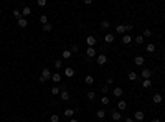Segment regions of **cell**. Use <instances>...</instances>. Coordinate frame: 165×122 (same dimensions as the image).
<instances>
[{
  "label": "cell",
  "mask_w": 165,
  "mask_h": 122,
  "mask_svg": "<svg viewBox=\"0 0 165 122\" xmlns=\"http://www.w3.org/2000/svg\"><path fill=\"white\" fill-rule=\"evenodd\" d=\"M30 15H32V8H30L28 5H25L23 10H21V17H23V18H26V17H30Z\"/></svg>",
  "instance_id": "8992f818"
},
{
  "label": "cell",
  "mask_w": 165,
  "mask_h": 122,
  "mask_svg": "<svg viewBox=\"0 0 165 122\" xmlns=\"http://www.w3.org/2000/svg\"><path fill=\"white\" fill-rule=\"evenodd\" d=\"M127 78L131 79V81H137V79H139V76H137V73H135V71H131V73L127 74Z\"/></svg>",
  "instance_id": "ffe728a7"
},
{
  "label": "cell",
  "mask_w": 165,
  "mask_h": 122,
  "mask_svg": "<svg viewBox=\"0 0 165 122\" xmlns=\"http://www.w3.org/2000/svg\"><path fill=\"white\" fill-rule=\"evenodd\" d=\"M109 26H111V25H109L107 20H102V21H101V28H102V30H107Z\"/></svg>",
  "instance_id": "f546056e"
},
{
  "label": "cell",
  "mask_w": 165,
  "mask_h": 122,
  "mask_svg": "<svg viewBox=\"0 0 165 122\" xmlns=\"http://www.w3.org/2000/svg\"><path fill=\"white\" fill-rule=\"evenodd\" d=\"M84 83H86L88 86H91V84H94V78H92L91 74H88L86 78H84Z\"/></svg>",
  "instance_id": "ac0fdd59"
},
{
  "label": "cell",
  "mask_w": 165,
  "mask_h": 122,
  "mask_svg": "<svg viewBox=\"0 0 165 122\" xmlns=\"http://www.w3.org/2000/svg\"><path fill=\"white\" fill-rule=\"evenodd\" d=\"M117 109H119V112H122V111L127 109V102L124 101V99H121V101L117 102Z\"/></svg>",
  "instance_id": "52a82bcc"
},
{
  "label": "cell",
  "mask_w": 165,
  "mask_h": 122,
  "mask_svg": "<svg viewBox=\"0 0 165 122\" xmlns=\"http://www.w3.org/2000/svg\"><path fill=\"white\" fill-rule=\"evenodd\" d=\"M152 122H160V120L159 119H152Z\"/></svg>",
  "instance_id": "ee69618b"
},
{
  "label": "cell",
  "mask_w": 165,
  "mask_h": 122,
  "mask_svg": "<svg viewBox=\"0 0 165 122\" xmlns=\"http://www.w3.org/2000/svg\"><path fill=\"white\" fill-rule=\"evenodd\" d=\"M96 63H97V64H99V66L106 64V63H107V56H106V55H99V56L96 58Z\"/></svg>",
  "instance_id": "277c9868"
},
{
  "label": "cell",
  "mask_w": 165,
  "mask_h": 122,
  "mask_svg": "<svg viewBox=\"0 0 165 122\" xmlns=\"http://www.w3.org/2000/svg\"><path fill=\"white\" fill-rule=\"evenodd\" d=\"M64 76H66V78H73V76H74V69H73V68H66V69H64Z\"/></svg>",
  "instance_id": "5bb4252c"
},
{
  "label": "cell",
  "mask_w": 165,
  "mask_h": 122,
  "mask_svg": "<svg viewBox=\"0 0 165 122\" xmlns=\"http://www.w3.org/2000/svg\"><path fill=\"white\" fill-rule=\"evenodd\" d=\"M145 49H147V53H154V51H155V45H154V43H149V45L145 46Z\"/></svg>",
  "instance_id": "4316f807"
},
{
  "label": "cell",
  "mask_w": 165,
  "mask_h": 122,
  "mask_svg": "<svg viewBox=\"0 0 165 122\" xmlns=\"http://www.w3.org/2000/svg\"><path fill=\"white\" fill-rule=\"evenodd\" d=\"M144 56H135V58H134V64H135V66H142V64H144Z\"/></svg>",
  "instance_id": "30bf717a"
},
{
  "label": "cell",
  "mask_w": 165,
  "mask_h": 122,
  "mask_svg": "<svg viewBox=\"0 0 165 122\" xmlns=\"http://www.w3.org/2000/svg\"><path fill=\"white\" fill-rule=\"evenodd\" d=\"M51 71L48 69V68H43V71H41V74H40V81L41 83H46V81H50L51 79Z\"/></svg>",
  "instance_id": "6da1fadb"
},
{
  "label": "cell",
  "mask_w": 165,
  "mask_h": 122,
  "mask_svg": "<svg viewBox=\"0 0 165 122\" xmlns=\"http://www.w3.org/2000/svg\"><path fill=\"white\" fill-rule=\"evenodd\" d=\"M88 99H89V101H94V99H96V92L94 91H88Z\"/></svg>",
  "instance_id": "1f68e13d"
},
{
  "label": "cell",
  "mask_w": 165,
  "mask_h": 122,
  "mask_svg": "<svg viewBox=\"0 0 165 122\" xmlns=\"http://www.w3.org/2000/svg\"><path fill=\"white\" fill-rule=\"evenodd\" d=\"M78 49H79V48H78V45H73V46H71V53H76Z\"/></svg>",
  "instance_id": "ab89813d"
},
{
  "label": "cell",
  "mask_w": 165,
  "mask_h": 122,
  "mask_svg": "<svg viewBox=\"0 0 165 122\" xmlns=\"http://www.w3.org/2000/svg\"><path fill=\"white\" fill-rule=\"evenodd\" d=\"M41 28H43V31H46V33H48V31L53 30V25H51V23H46V25H43Z\"/></svg>",
  "instance_id": "f1b7e54d"
},
{
  "label": "cell",
  "mask_w": 165,
  "mask_h": 122,
  "mask_svg": "<svg viewBox=\"0 0 165 122\" xmlns=\"http://www.w3.org/2000/svg\"><path fill=\"white\" fill-rule=\"evenodd\" d=\"M55 66H56V68H61V66H63V61H61V60H56V61H55Z\"/></svg>",
  "instance_id": "f35d334b"
},
{
  "label": "cell",
  "mask_w": 165,
  "mask_h": 122,
  "mask_svg": "<svg viewBox=\"0 0 165 122\" xmlns=\"http://www.w3.org/2000/svg\"><path fill=\"white\" fill-rule=\"evenodd\" d=\"M60 96H61V99H63V101H69V92L68 91H66V89L63 88V89H61V92H60Z\"/></svg>",
  "instance_id": "9c48e42d"
},
{
  "label": "cell",
  "mask_w": 165,
  "mask_h": 122,
  "mask_svg": "<svg viewBox=\"0 0 165 122\" xmlns=\"http://www.w3.org/2000/svg\"><path fill=\"white\" fill-rule=\"evenodd\" d=\"M74 112H76L74 109H64V116L68 117V119H71V117L74 116Z\"/></svg>",
  "instance_id": "603a6c76"
},
{
  "label": "cell",
  "mask_w": 165,
  "mask_h": 122,
  "mask_svg": "<svg viewBox=\"0 0 165 122\" xmlns=\"http://www.w3.org/2000/svg\"><path fill=\"white\" fill-rule=\"evenodd\" d=\"M144 117H145L144 112H142V111H137V112H135V117H134V119H135L137 122H142V120H144Z\"/></svg>",
  "instance_id": "4fadbf2b"
},
{
  "label": "cell",
  "mask_w": 165,
  "mask_h": 122,
  "mask_svg": "<svg viewBox=\"0 0 165 122\" xmlns=\"http://www.w3.org/2000/svg\"><path fill=\"white\" fill-rule=\"evenodd\" d=\"M101 91H102V92H107V91H109V86H102Z\"/></svg>",
  "instance_id": "60d3db41"
},
{
  "label": "cell",
  "mask_w": 165,
  "mask_h": 122,
  "mask_svg": "<svg viewBox=\"0 0 165 122\" xmlns=\"http://www.w3.org/2000/svg\"><path fill=\"white\" fill-rule=\"evenodd\" d=\"M101 104L107 106V104H109V97H107V96H102V97H101Z\"/></svg>",
  "instance_id": "e575fe53"
},
{
  "label": "cell",
  "mask_w": 165,
  "mask_h": 122,
  "mask_svg": "<svg viewBox=\"0 0 165 122\" xmlns=\"http://www.w3.org/2000/svg\"><path fill=\"white\" fill-rule=\"evenodd\" d=\"M40 23H41V26L46 25V23H48V17H46V15H41V17H40Z\"/></svg>",
  "instance_id": "4dcf8cb0"
},
{
  "label": "cell",
  "mask_w": 165,
  "mask_h": 122,
  "mask_svg": "<svg viewBox=\"0 0 165 122\" xmlns=\"http://www.w3.org/2000/svg\"><path fill=\"white\" fill-rule=\"evenodd\" d=\"M112 94L116 97H122V94H124V91H122V88L121 86H117V88H114V91H112Z\"/></svg>",
  "instance_id": "ba28073f"
},
{
  "label": "cell",
  "mask_w": 165,
  "mask_h": 122,
  "mask_svg": "<svg viewBox=\"0 0 165 122\" xmlns=\"http://www.w3.org/2000/svg\"><path fill=\"white\" fill-rule=\"evenodd\" d=\"M69 122H78V119H69Z\"/></svg>",
  "instance_id": "7bdbcfd3"
},
{
  "label": "cell",
  "mask_w": 165,
  "mask_h": 122,
  "mask_svg": "<svg viewBox=\"0 0 165 122\" xmlns=\"http://www.w3.org/2000/svg\"><path fill=\"white\" fill-rule=\"evenodd\" d=\"M126 31H127V25H117L116 26V33H119V35H126Z\"/></svg>",
  "instance_id": "7a4b0ae2"
},
{
  "label": "cell",
  "mask_w": 165,
  "mask_h": 122,
  "mask_svg": "<svg viewBox=\"0 0 165 122\" xmlns=\"http://www.w3.org/2000/svg\"><path fill=\"white\" fill-rule=\"evenodd\" d=\"M150 86H152V81H150V79H144V81H142V88H144V89H149Z\"/></svg>",
  "instance_id": "cb8c5ba5"
},
{
  "label": "cell",
  "mask_w": 165,
  "mask_h": 122,
  "mask_svg": "<svg viewBox=\"0 0 165 122\" xmlns=\"http://www.w3.org/2000/svg\"><path fill=\"white\" fill-rule=\"evenodd\" d=\"M37 5H38V7H45V5H46V0H38Z\"/></svg>",
  "instance_id": "74e56055"
},
{
  "label": "cell",
  "mask_w": 165,
  "mask_h": 122,
  "mask_svg": "<svg viewBox=\"0 0 165 122\" xmlns=\"http://www.w3.org/2000/svg\"><path fill=\"white\" fill-rule=\"evenodd\" d=\"M142 37H144V38H150V37H152V31H150L149 28H147V30H144V33H142Z\"/></svg>",
  "instance_id": "d6a6232c"
},
{
  "label": "cell",
  "mask_w": 165,
  "mask_h": 122,
  "mask_svg": "<svg viewBox=\"0 0 165 122\" xmlns=\"http://www.w3.org/2000/svg\"><path fill=\"white\" fill-rule=\"evenodd\" d=\"M124 122H134V119H132V117H126V119H124Z\"/></svg>",
  "instance_id": "b9f144b4"
},
{
  "label": "cell",
  "mask_w": 165,
  "mask_h": 122,
  "mask_svg": "<svg viewBox=\"0 0 165 122\" xmlns=\"http://www.w3.org/2000/svg\"><path fill=\"white\" fill-rule=\"evenodd\" d=\"M122 43L124 45H129V43H132V37H131V35H124V37H122Z\"/></svg>",
  "instance_id": "e0dca14e"
},
{
  "label": "cell",
  "mask_w": 165,
  "mask_h": 122,
  "mask_svg": "<svg viewBox=\"0 0 165 122\" xmlns=\"http://www.w3.org/2000/svg\"><path fill=\"white\" fill-rule=\"evenodd\" d=\"M86 43H88V48H94L96 46V38L92 37V35H89L86 38Z\"/></svg>",
  "instance_id": "3957f363"
},
{
  "label": "cell",
  "mask_w": 165,
  "mask_h": 122,
  "mask_svg": "<svg viewBox=\"0 0 165 122\" xmlns=\"http://www.w3.org/2000/svg\"><path fill=\"white\" fill-rule=\"evenodd\" d=\"M71 56H73V53H71L69 49H64V51L61 53V58H63V60H69Z\"/></svg>",
  "instance_id": "9a60e30c"
},
{
  "label": "cell",
  "mask_w": 165,
  "mask_h": 122,
  "mask_svg": "<svg viewBox=\"0 0 165 122\" xmlns=\"http://www.w3.org/2000/svg\"><path fill=\"white\" fill-rule=\"evenodd\" d=\"M114 84V79L112 78H107V79H106V86H112Z\"/></svg>",
  "instance_id": "8d00e7d4"
},
{
  "label": "cell",
  "mask_w": 165,
  "mask_h": 122,
  "mask_svg": "<svg viewBox=\"0 0 165 122\" xmlns=\"http://www.w3.org/2000/svg\"><path fill=\"white\" fill-rule=\"evenodd\" d=\"M152 101H154L155 104H160V102H162V94L155 92V94H154V97H152Z\"/></svg>",
  "instance_id": "2e32d148"
},
{
  "label": "cell",
  "mask_w": 165,
  "mask_h": 122,
  "mask_svg": "<svg viewBox=\"0 0 165 122\" xmlns=\"http://www.w3.org/2000/svg\"><path fill=\"white\" fill-rule=\"evenodd\" d=\"M50 122H60V116H58V114H53V116L50 117Z\"/></svg>",
  "instance_id": "836d02e7"
},
{
  "label": "cell",
  "mask_w": 165,
  "mask_h": 122,
  "mask_svg": "<svg viewBox=\"0 0 165 122\" xmlns=\"http://www.w3.org/2000/svg\"><path fill=\"white\" fill-rule=\"evenodd\" d=\"M140 76L144 79H150V76H152V71L149 69V68H144V69H142V73H140Z\"/></svg>",
  "instance_id": "5b68a950"
},
{
  "label": "cell",
  "mask_w": 165,
  "mask_h": 122,
  "mask_svg": "<svg viewBox=\"0 0 165 122\" xmlns=\"http://www.w3.org/2000/svg\"><path fill=\"white\" fill-rule=\"evenodd\" d=\"M96 117H97V119H104V117H106V111L104 109H99V111L96 112Z\"/></svg>",
  "instance_id": "484cf974"
},
{
  "label": "cell",
  "mask_w": 165,
  "mask_h": 122,
  "mask_svg": "<svg viewBox=\"0 0 165 122\" xmlns=\"http://www.w3.org/2000/svg\"><path fill=\"white\" fill-rule=\"evenodd\" d=\"M51 94H53V96H58V94H60L61 92V88H58V86H53V88H51V91H50Z\"/></svg>",
  "instance_id": "d4e9b609"
},
{
  "label": "cell",
  "mask_w": 165,
  "mask_h": 122,
  "mask_svg": "<svg viewBox=\"0 0 165 122\" xmlns=\"http://www.w3.org/2000/svg\"><path fill=\"white\" fill-rule=\"evenodd\" d=\"M86 56L91 60V58H94L96 56V48H88L86 49Z\"/></svg>",
  "instance_id": "8fae6325"
},
{
  "label": "cell",
  "mask_w": 165,
  "mask_h": 122,
  "mask_svg": "<svg viewBox=\"0 0 165 122\" xmlns=\"http://www.w3.org/2000/svg\"><path fill=\"white\" fill-rule=\"evenodd\" d=\"M111 117H112V120H116V122H117V120H121V119H122V114H121L119 111H114L112 114H111Z\"/></svg>",
  "instance_id": "7c38bea8"
},
{
  "label": "cell",
  "mask_w": 165,
  "mask_h": 122,
  "mask_svg": "<svg viewBox=\"0 0 165 122\" xmlns=\"http://www.w3.org/2000/svg\"><path fill=\"white\" fill-rule=\"evenodd\" d=\"M135 43H137V45H142V43H144V37H142V35L135 37Z\"/></svg>",
  "instance_id": "d590c367"
},
{
  "label": "cell",
  "mask_w": 165,
  "mask_h": 122,
  "mask_svg": "<svg viewBox=\"0 0 165 122\" xmlns=\"http://www.w3.org/2000/svg\"><path fill=\"white\" fill-rule=\"evenodd\" d=\"M51 81H53V83H55V84H58V83H60V81H61V76L58 74V73H56V74H53V76H51Z\"/></svg>",
  "instance_id": "83f0119b"
},
{
  "label": "cell",
  "mask_w": 165,
  "mask_h": 122,
  "mask_svg": "<svg viewBox=\"0 0 165 122\" xmlns=\"http://www.w3.org/2000/svg\"><path fill=\"white\" fill-rule=\"evenodd\" d=\"M13 17L17 18V21H18L20 18H23V17H21V10H18V8H15V10H13Z\"/></svg>",
  "instance_id": "7402d4cb"
},
{
  "label": "cell",
  "mask_w": 165,
  "mask_h": 122,
  "mask_svg": "<svg viewBox=\"0 0 165 122\" xmlns=\"http://www.w3.org/2000/svg\"><path fill=\"white\" fill-rule=\"evenodd\" d=\"M104 41H106V43H112V41H114V35H112V33H106Z\"/></svg>",
  "instance_id": "d6986e66"
},
{
  "label": "cell",
  "mask_w": 165,
  "mask_h": 122,
  "mask_svg": "<svg viewBox=\"0 0 165 122\" xmlns=\"http://www.w3.org/2000/svg\"><path fill=\"white\" fill-rule=\"evenodd\" d=\"M17 23H18V26H20V28H25V26L28 25V20H26V18H20L18 21H17Z\"/></svg>",
  "instance_id": "44dd1931"
}]
</instances>
